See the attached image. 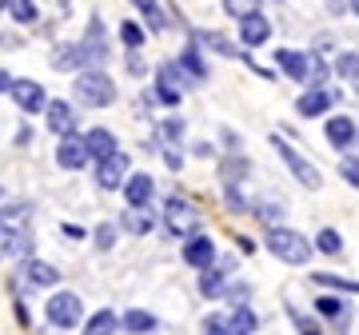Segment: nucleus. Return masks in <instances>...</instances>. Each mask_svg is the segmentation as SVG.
Wrapping results in <instances>:
<instances>
[{"label": "nucleus", "instance_id": "f257e3e1", "mask_svg": "<svg viewBox=\"0 0 359 335\" xmlns=\"http://www.w3.org/2000/svg\"><path fill=\"white\" fill-rule=\"evenodd\" d=\"M72 100L80 108H92V112H100V108H112L116 100V80L104 72V68H80L76 76H72Z\"/></svg>", "mask_w": 359, "mask_h": 335}, {"label": "nucleus", "instance_id": "f03ea898", "mask_svg": "<svg viewBox=\"0 0 359 335\" xmlns=\"http://www.w3.org/2000/svg\"><path fill=\"white\" fill-rule=\"evenodd\" d=\"M268 252L276 259H283V264H292V268H304L311 259V244H308V235H299L295 228H283V224H271L268 228Z\"/></svg>", "mask_w": 359, "mask_h": 335}, {"label": "nucleus", "instance_id": "7ed1b4c3", "mask_svg": "<svg viewBox=\"0 0 359 335\" xmlns=\"http://www.w3.org/2000/svg\"><path fill=\"white\" fill-rule=\"evenodd\" d=\"M268 140H271V148H276V156H280L283 164H287V172H292L295 180L304 184V188H311V192H316V188H323V176H320V168L311 164L308 156H299V152H295V148H292L287 140H283L280 132H271Z\"/></svg>", "mask_w": 359, "mask_h": 335}, {"label": "nucleus", "instance_id": "20e7f679", "mask_svg": "<svg viewBox=\"0 0 359 335\" xmlns=\"http://www.w3.org/2000/svg\"><path fill=\"white\" fill-rule=\"evenodd\" d=\"M44 320L52 327H60V331H72L84 320V303H80L76 292H52L48 303H44Z\"/></svg>", "mask_w": 359, "mask_h": 335}, {"label": "nucleus", "instance_id": "39448f33", "mask_svg": "<svg viewBox=\"0 0 359 335\" xmlns=\"http://www.w3.org/2000/svg\"><path fill=\"white\" fill-rule=\"evenodd\" d=\"M188 72L180 68V60H168V64L156 68V76H152V92H156V100L168 104V108H176L180 100H184V88L192 84V80H184Z\"/></svg>", "mask_w": 359, "mask_h": 335}, {"label": "nucleus", "instance_id": "423d86ee", "mask_svg": "<svg viewBox=\"0 0 359 335\" xmlns=\"http://www.w3.org/2000/svg\"><path fill=\"white\" fill-rule=\"evenodd\" d=\"M128 172H132V160L120 152V148H116L112 156L96 160V172H92V180H96V188H100V192H116V188H124Z\"/></svg>", "mask_w": 359, "mask_h": 335}, {"label": "nucleus", "instance_id": "0eeeda50", "mask_svg": "<svg viewBox=\"0 0 359 335\" xmlns=\"http://www.w3.org/2000/svg\"><path fill=\"white\" fill-rule=\"evenodd\" d=\"M80 52H84V68H104V60L112 56V44H108V32H104L100 16H88V28H84Z\"/></svg>", "mask_w": 359, "mask_h": 335}, {"label": "nucleus", "instance_id": "6e6552de", "mask_svg": "<svg viewBox=\"0 0 359 335\" xmlns=\"http://www.w3.org/2000/svg\"><path fill=\"white\" fill-rule=\"evenodd\" d=\"M164 228L176 235V240H188V235L200 232V216H196L192 204H184L180 196H172V200L164 204Z\"/></svg>", "mask_w": 359, "mask_h": 335}, {"label": "nucleus", "instance_id": "1a4fd4ad", "mask_svg": "<svg viewBox=\"0 0 359 335\" xmlns=\"http://www.w3.org/2000/svg\"><path fill=\"white\" fill-rule=\"evenodd\" d=\"M44 124H48L52 136H68V132H80V108L72 100H48L44 104Z\"/></svg>", "mask_w": 359, "mask_h": 335}, {"label": "nucleus", "instance_id": "9d476101", "mask_svg": "<svg viewBox=\"0 0 359 335\" xmlns=\"http://www.w3.org/2000/svg\"><path fill=\"white\" fill-rule=\"evenodd\" d=\"M8 96L16 100V108H20L25 116H40V112H44V104H48V92L40 88L36 80H16V76H13V88H8Z\"/></svg>", "mask_w": 359, "mask_h": 335}, {"label": "nucleus", "instance_id": "9b49d317", "mask_svg": "<svg viewBox=\"0 0 359 335\" xmlns=\"http://www.w3.org/2000/svg\"><path fill=\"white\" fill-rule=\"evenodd\" d=\"M84 164H88V148H84V136H80V132L56 136V168H65V172H80Z\"/></svg>", "mask_w": 359, "mask_h": 335}, {"label": "nucleus", "instance_id": "f8f14e48", "mask_svg": "<svg viewBox=\"0 0 359 335\" xmlns=\"http://www.w3.org/2000/svg\"><path fill=\"white\" fill-rule=\"evenodd\" d=\"M335 104H339V92H335V88L311 84V88L295 100V112H299V116H308V120H316V116H323L327 108H335Z\"/></svg>", "mask_w": 359, "mask_h": 335}, {"label": "nucleus", "instance_id": "ddd939ff", "mask_svg": "<svg viewBox=\"0 0 359 335\" xmlns=\"http://www.w3.org/2000/svg\"><path fill=\"white\" fill-rule=\"evenodd\" d=\"M20 280H25L28 287H56V284H60V268L44 264V259L32 252V256L20 259Z\"/></svg>", "mask_w": 359, "mask_h": 335}, {"label": "nucleus", "instance_id": "4468645a", "mask_svg": "<svg viewBox=\"0 0 359 335\" xmlns=\"http://www.w3.org/2000/svg\"><path fill=\"white\" fill-rule=\"evenodd\" d=\"M184 264L196 268V271L212 268V264H216V244H212L208 235H200V232L188 235V240H184Z\"/></svg>", "mask_w": 359, "mask_h": 335}, {"label": "nucleus", "instance_id": "2eb2a0df", "mask_svg": "<svg viewBox=\"0 0 359 335\" xmlns=\"http://www.w3.org/2000/svg\"><path fill=\"white\" fill-rule=\"evenodd\" d=\"M271 36V25H268V16L259 13H248L240 16V44H248V48H259V44H268Z\"/></svg>", "mask_w": 359, "mask_h": 335}, {"label": "nucleus", "instance_id": "dca6fc26", "mask_svg": "<svg viewBox=\"0 0 359 335\" xmlns=\"http://www.w3.org/2000/svg\"><path fill=\"white\" fill-rule=\"evenodd\" d=\"M120 228L128 235H152V228H156L152 204H128V212L120 216Z\"/></svg>", "mask_w": 359, "mask_h": 335}, {"label": "nucleus", "instance_id": "f3484780", "mask_svg": "<svg viewBox=\"0 0 359 335\" xmlns=\"http://www.w3.org/2000/svg\"><path fill=\"white\" fill-rule=\"evenodd\" d=\"M323 136H327V144L339 148V152L359 144V128H355V120H351V116H332V120H327V128H323Z\"/></svg>", "mask_w": 359, "mask_h": 335}, {"label": "nucleus", "instance_id": "a211bd4d", "mask_svg": "<svg viewBox=\"0 0 359 335\" xmlns=\"http://www.w3.org/2000/svg\"><path fill=\"white\" fill-rule=\"evenodd\" d=\"M48 64L56 72H80L84 68V52H80V40H65L48 52Z\"/></svg>", "mask_w": 359, "mask_h": 335}, {"label": "nucleus", "instance_id": "6ab92c4d", "mask_svg": "<svg viewBox=\"0 0 359 335\" xmlns=\"http://www.w3.org/2000/svg\"><path fill=\"white\" fill-rule=\"evenodd\" d=\"M316 311H320L323 320H332V331H344L347 323H351V303L339 296H320L316 299Z\"/></svg>", "mask_w": 359, "mask_h": 335}, {"label": "nucleus", "instance_id": "aec40b11", "mask_svg": "<svg viewBox=\"0 0 359 335\" xmlns=\"http://www.w3.org/2000/svg\"><path fill=\"white\" fill-rule=\"evenodd\" d=\"M156 196V180L148 172H128V180H124V200L128 204H152Z\"/></svg>", "mask_w": 359, "mask_h": 335}, {"label": "nucleus", "instance_id": "412c9836", "mask_svg": "<svg viewBox=\"0 0 359 335\" xmlns=\"http://www.w3.org/2000/svg\"><path fill=\"white\" fill-rule=\"evenodd\" d=\"M84 136V148H88V160L96 164V160H104V156H112L120 144H116V136L108 128H88V132H80Z\"/></svg>", "mask_w": 359, "mask_h": 335}, {"label": "nucleus", "instance_id": "4be33fe9", "mask_svg": "<svg viewBox=\"0 0 359 335\" xmlns=\"http://www.w3.org/2000/svg\"><path fill=\"white\" fill-rule=\"evenodd\" d=\"M276 68H283V76L295 80V84H304V80H308V56H304V52L280 48V52H276Z\"/></svg>", "mask_w": 359, "mask_h": 335}, {"label": "nucleus", "instance_id": "5701e85b", "mask_svg": "<svg viewBox=\"0 0 359 335\" xmlns=\"http://www.w3.org/2000/svg\"><path fill=\"white\" fill-rule=\"evenodd\" d=\"M256 311L248 308L244 299H236L231 303V311H228V335H248V331H256Z\"/></svg>", "mask_w": 359, "mask_h": 335}, {"label": "nucleus", "instance_id": "b1692460", "mask_svg": "<svg viewBox=\"0 0 359 335\" xmlns=\"http://www.w3.org/2000/svg\"><path fill=\"white\" fill-rule=\"evenodd\" d=\"M192 36L200 40V44H204V48L219 52V56H228V60H240V56H244V52L236 48V44H231V40L224 36V32H208V28H196Z\"/></svg>", "mask_w": 359, "mask_h": 335}, {"label": "nucleus", "instance_id": "393cba45", "mask_svg": "<svg viewBox=\"0 0 359 335\" xmlns=\"http://www.w3.org/2000/svg\"><path fill=\"white\" fill-rule=\"evenodd\" d=\"M180 68L188 72L192 84H204V80H208V64L200 60V44H184V52H180Z\"/></svg>", "mask_w": 359, "mask_h": 335}, {"label": "nucleus", "instance_id": "a878e982", "mask_svg": "<svg viewBox=\"0 0 359 335\" xmlns=\"http://www.w3.org/2000/svg\"><path fill=\"white\" fill-rule=\"evenodd\" d=\"M120 327H124V331H132V335H144V331H156V327H160V320H156L152 311L132 308V311H124V315H120Z\"/></svg>", "mask_w": 359, "mask_h": 335}, {"label": "nucleus", "instance_id": "bb28decb", "mask_svg": "<svg viewBox=\"0 0 359 335\" xmlns=\"http://www.w3.org/2000/svg\"><path fill=\"white\" fill-rule=\"evenodd\" d=\"M4 13L13 16V25L32 28L40 20V4H36V0H8V8H4Z\"/></svg>", "mask_w": 359, "mask_h": 335}, {"label": "nucleus", "instance_id": "cd10ccee", "mask_svg": "<svg viewBox=\"0 0 359 335\" xmlns=\"http://www.w3.org/2000/svg\"><path fill=\"white\" fill-rule=\"evenodd\" d=\"M224 284H228V271L216 268V264L200 271V292H204L208 299H219V296H224Z\"/></svg>", "mask_w": 359, "mask_h": 335}, {"label": "nucleus", "instance_id": "c85d7f7f", "mask_svg": "<svg viewBox=\"0 0 359 335\" xmlns=\"http://www.w3.org/2000/svg\"><path fill=\"white\" fill-rule=\"evenodd\" d=\"M84 327H88L92 335H108V331H120V315H116V311H96V315H88V323H84Z\"/></svg>", "mask_w": 359, "mask_h": 335}, {"label": "nucleus", "instance_id": "c756f323", "mask_svg": "<svg viewBox=\"0 0 359 335\" xmlns=\"http://www.w3.org/2000/svg\"><path fill=\"white\" fill-rule=\"evenodd\" d=\"M184 132H188V124L180 116H168L164 124H156V140H164V144H184Z\"/></svg>", "mask_w": 359, "mask_h": 335}, {"label": "nucleus", "instance_id": "7c9ffc66", "mask_svg": "<svg viewBox=\"0 0 359 335\" xmlns=\"http://www.w3.org/2000/svg\"><path fill=\"white\" fill-rule=\"evenodd\" d=\"M311 284H320V287H335V292H351V296H359V280L327 275V271H316V275H311Z\"/></svg>", "mask_w": 359, "mask_h": 335}, {"label": "nucleus", "instance_id": "2f4dec72", "mask_svg": "<svg viewBox=\"0 0 359 335\" xmlns=\"http://www.w3.org/2000/svg\"><path fill=\"white\" fill-rule=\"evenodd\" d=\"M248 160L244 156H228V160H224V164H219V172H224V184H240L248 176Z\"/></svg>", "mask_w": 359, "mask_h": 335}, {"label": "nucleus", "instance_id": "473e14b6", "mask_svg": "<svg viewBox=\"0 0 359 335\" xmlns=\"http://www.w3.org/2000/svg\"><path fill=\"white\" fill-rule=\"evenodd\" d=\"M136 8H140V16L152 25V32H160L164 28V13H160V0H132Z\"/></svg>", "mask_w": 359, "mask_h": 335}, {"label": "nucleus", "instance_id": "72a5a7b5", "mask_svg": "<svg viewBox=\"0 0 359 335\" xmlns=\"http://www.w3.org/2000/svg\"><path fill=\"white\" fill-rule=\"evenodd\" d=\"M316 247H320V252H327V256H339V252H344V240H339V232H335V228H323V232L316 235Z\"/></svg>", "mask_w": 359, "mask_h": 335}, {"label": "nucleus", "instance_id": "f704fd0d", "mask_svg": "<svg viewBox=\"0 0 359 335\" xmlns=\"http://www.w3.org/2000/svg\"><path fill=\"white\" fill-rule=\"evenodd\" d=\"M323 80H327V64H323V56L320 52H308V80H304V84H323Z\"/></svg>", "mask_w": 359, "mask_h": 335}, {"label": "nucleus", "instance_id": "c9c22d12", "mask_svg": "<svg viewBox=\"0 0 359 335\" xmlns=\"http://www.w3.org/2000/svg\"><path fill=\"white\" fill-rule=\"evenodd\" d=\"M32 252H36V240H32V232H28V228H16L13 256H16V259H25V256H32Z\"/></svg>", "mask_w": 359, "mask_h": 335}, {"label": "nucleus", "instance_id": "e433bc0d", "mask_svg": "<svg viewBox=\"0 0 359 335\" xmlns=\"http://www.w3.org/2000/svg\"><path fill=\"white\" fill-rule=\"evenodd\" d=\"M335 72L344 80H359V52H344V56L335 60Z\"/></svg>", "mask_w": 359, "mask_h": 335}, {"label": "nucleus", "instance_id": "4c0bfd02", "mask_svg": "<svg viewBox=\"0 0 359 335\" xmlns=\"http://www.w3.org/2000/svg\"><path fill=\"white\" fill-rule=\"evenodd\" d=\"M120 40H124V48H144L140 25H132V20H120Z\"/></svg>", "mask_w": 359, "mask_h": 335}, {"label": "nucleus", "instance_id": "58836bf2", "mask_svg": "<svg viewBox=\"0 0 359 335\" xmlns=\"http://www.w3.org/2000/svg\"><path fill=\"white\" fill-rule=\"evenodd\" d=\"M116 232H120L116 224H100V228L92 232V244L100 247V252H112V244H116Z\"/></svg>", "mask_w": 359, "mask_h": 335}, {"label": "nucleus", "instance_id": "ea45409f", "mask_svg": "<svg viewBox=\"0 0 359 335\" xmlns=\"http://www.w3.org/2000/svg\"><path fill=\"white\" fill-rule=\"evenodd\" d=\"M13 240H16V224L13 219H0V259L13 256Z\"/></svg>", "mask_w": 359, "mask_h": 335}, {"label": "nucleus", "instance_id": "a19ab883", "mask_svg": "<svg viewBox=\"0 0 359 335\" xmlns=\"http://www.w3.org/2000/svg\"><path fill=\"white\" fill-rule=\"evenodd\" d=\"M256 216L264 219L268 228H271V224H283V204H276V200H264V204L256 207Z\"/></svg>", "mask_w": 359, "mask_h": 335}, {"label": "nucleus", "instance_id": "79ce46f5", "mask_svg": "<svg viewBox=\"0 0 359 335\" xmlns=\"http://www.w3.org/2000/svg\"><path fill=\"white\" fill-rule=\"evenodd\" d=\"M256 8H259V0H224V13H228L231 20H240V16L256 13Z\"/></svg>", "mask_w": 359, "mask_h": 335}, {"label": "nucleus", "instance_id": "37998d69", "mask_svg": "<svg viewBox=\"0 0 359 335\" xmlns=\"http://www.w3.org/2000/svg\"><path fill=\"white\" fill-rule=\"evenodd\" d=\"M20 216H32V204L28 200H8V204L0 207V219H20Z\"/></svg>", "mask_w": 359, "mask_h": 335}, {"label": "nucleus", "instance_id": "c03bdc74", "mask_svg": "<svg viewBox=\"0 0 359 335\" xmlns=\"http://www.w3.org/2000/svg\"><path fill=\"white\" fill-rule=\"evenodd\" d=\"M292 323L299 327V331H308V335H320V331H327V327H323L320 320H308L304 311H295V308H292Z\"/></svg>", "mask_w": 359, "mask_h": 335}, {"label": "nucleus", "instance_id": "a18cd8bd", "mask_svg": "<svg viewBox=\"0 0 359 335\" xmlns=\"http://www.w3.org/2000/svg\"><path fill=\"white\" fill-rule=\"evenodd\" d=\"M339 176H344L351 188H359V160H351V156H344L339 160Z\"/></svg>", "mask_w": 359, "mask_h": 335}, {"label": "nucleus", "instance_id": "49530a36", "mask_svg": "<svg viewBox=\"0 0 359 335\" xmlns=\"http://www.w3.org/2000/svg\"><path fill=\"white\" fill-rule=\"evenodd\" d=\"M124 68H128L132 76H148V64L140 60V48H128V56H124Z\"/></svg>", "mask_w": 359, "mask_h": 335}, {"label": "nucleus", "instance_id": "de8ad7c7", "mask_svg": "<svg viewBox=\"0 0 359 335\" xmlns=\"http://www.w3.org/2000/svg\"><path fill=\"white\" fill-rule=\"evenodd\" d=\"M224 196H228V212H248L244 196H240V188H236V184H228V188H224Z\"/></svg>", "mask_w": 359, "mask_h": 335}, {"label": "nucleus", "instance_id": "09e8293b", "mask_svg": "<svg viewBox=\"0 0 359 335\" xmlns=\"http://www.w3.org/2000/svg\"><path fill=\"white\" fill-rule=\"evenodd\" d=\"M204 331L228 335V315H216V311H212V315H208V320H204Z\"/></svg>", "mask_w": 359, "mask_h": 335}, {"label": "nucleus", "instance_id": "8fccbe9b", "mask_svg": "<svg viewBox=\"0 0 359 335\" xmlns=\"http://www.w3.org/2000/svg\"><path fill=\"white\" fill-rule=\"evenodd\" d=\"M13 315H16V323H20L25 331L32 327V315H28V303H25V299H16V303H13Z\"/></svg>", "mask_w": 359, "mask_h": 335}, {"label": "nucleus", "instance_id": "3c124183", "mask_svg": "<svg viewBox=\"0 0 359 335\" xmlns=\"http://www.w3.org/2000/svg\"><path fill=\"white\" fill-rule=\"evenodd\" d=\"M16 148H28V144H32V128H28V124H20V128H16Z\"/></svg>", "mask_w": 359, "mask_h": 335}, {"label": "nucleus", "instance_id": "603ef678", "mask_svg": "<svg viewBox=\"0 0 359 335\" xmlns=\"http://www.w3.org/2000/svg\"><path fill=\"white\" fill-rule=\"evenodd\" d=\"M164 164L172 168V172H180V168H184V164H180V152H176V148H164Z\"/></svg>", "mask_w": 359, "mask_h": 335}, {"label": "nucleus", "instance_id": "864d4df0", "mask_svg": "<svg viewBox=\"0 0 359 335\" xmlns=\"http://www.w3.org/2000/svg\"><path fill=\"white\" fill-rule=\"evenodd\" d=\"M65 235H68V240H88V232L76 228V224H65Z\"/></svg>", "mask_w": 359, "mask_h": 335}, {"label": "nucleus", "instance_id": "5fc2aeb1", "mask_svg": "<svg viewBox=\"0 0 359 335\" xmlns=\"http://www.w3.org/2000/svg\"><path fill=\"white\" fill-rule=\"evenodd\" d=\"M0 48H20V40L13 32H0Z\"/></svg>", "mask_w": 359, "mask_h": 335}, {"label": "nucleus", "instance_id": "6e6d98bb", "mask_svg": "<svg viewBox=\"0 0 359 335\" xmlns=\"http://www.w3.org/2000/svg\"><path fill=\"white\" fill-rule=\"evenodd\" d=\"M224 144H228L231 152H236V148H240V140H236V132H231V128H224Z\"/></svg>", "mask_w": 359, "mask_h": 335}, {"label": "nucleus", "instance_id": "4d7b16f0", "mask_svg": "<svg viewBox=\"0 0 359 335\" xmlns=\"http://www.w3.org/2000/svg\"><path fill=\"white\" fill-rule=\"evenodd\" d=\"M8 88H13V76H8V72L0 68V92H8Z\"/></svg>", "mask_w": 359, "mask_h": 335}, {"label": "nucleus", "instance_id": "13d9d810", "mask_svg": "<svg viewBox=\"0 0 359 335\" xmlns=\"http://www.w3.org/2000/svg\"><path fill=\"white\" fill-rule=\"evenodd\" d=\"M351 13H355V16H359V0H351Z\"/></svg>", "mask_w": 359, "mask_h": 335}, {"label": "nucleus", "instance_id": "bf43d9fd", "mask_svg": "<svg viewBox=\"0 0 359 335\" xmlns=\"http://www.w3.org/2000/svg\"><path fill=\"white\" fill-rule=\"evenodd\" d=\"M4 8H8V0H0V13H4Z\"/></svg>", "mask_w": 359, "mask_h": 335}, {"label": "nucleus", "instance_id": "052dcab7", "mask_svg": "<svg viewBox=\"0 0 359 335\" xmlns=\"http://www.w3.org/2000/svg\"><path fill=\"white\" fill-rule=\"evenodd\" d=\"M351 84H355V92H359V80H351Z\"/></svg>", "mask_w": 359, "mask_h": 335}]
</instances>
